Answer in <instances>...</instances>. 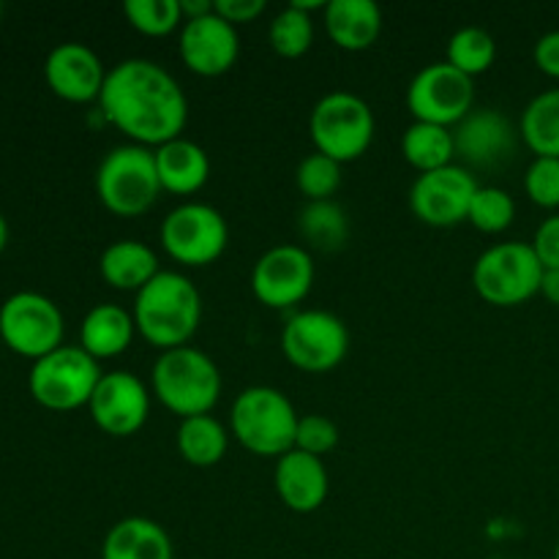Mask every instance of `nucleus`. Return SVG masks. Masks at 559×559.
I'll list each match as a JSON object with an SVG mask.
<instances>
[{
	"instance_id": "obj_6",
	"label": "nucleus",
	"mask_w": 559,
	"mask_h": 559,
	"mask_svg": "<svg viewBox=\"0 0 559 559\" xmlns=\"http://www.w3.org/2000/svg\"><path fill=\"white\" fill-rule=\"evenodd\" d=\"M311 142L317 153L336 158L338 164L364 156L374 140V112L360 96L347 91L325 93L311 109Z\"/></svg>"
},
{
	"instance_id": "obj_22",
	"label": "nucleus",
	"mask_w": 559,
	"mask_h": 559,
	"mask_svg": "<svg viewBox=\"0 0 559 559\" xmlns=\"http://www.w3.org/2000/svg\"><path fill=\"white\" fill-rule=\"evenodd\" d=\"M102 559H175L173 538L147 516L120 519L104 538Z\"/></svg>"
},
{
	"instance_id": "obj_33",
	"label": "nucleus",
	"mask_w": 559,
	"mask_h": 559,
	"mask_svg": "<svg viewBox=\"0 0 559 559\" xmlns=\"http://www.w3.org/2000/svg\"><path fill=\"white\" fill-rule=\"evenodd\" d=\"M295 186L309 202L333 200L342 186V164L325 153H309L295 169Z\"/></svg>"
},
{
	"instance_id": "obj_16",
	"label": "nucleus",
	"mask_w": 559,
	"mask_h": 559,
	"mask_svg": "<svg viewBox=\"0 0 559 559\" xmlns=\"http://www.w3.org/2000/svg\"><path fill=\"white\" fill-rule=\"evenodd\" d=\"M519 136L511 118L491 107H475L462 123L453 126L456 156L475 169H497L511 162Z\"/></svg>"
},
{
	"instance_id": "obj_29",
	"label": "nucleus",
	"mask_w": 559,
	"mask_h": 559,
	"mask_svg": "<svg viewBox=\"0 0 559 559\" xmlns=\"http://www.w3.org/2000/svg\"><path fill=\"white\" fill-rule=\"evenodd\" d=\"M448 63L456 66L462 74L467 76H480L495 66L497 60V41L489 31L484 27H462L451 36L448 41Z\"/></svg>"
},
{
	"instance_id": "obj_40",
	"label": "nucleus",
	"mask_w": 559,
	"mask_h": 559,
	"mask_svg": "<svg viewBox=\"0 0 559 559\" xmlns=\"http://www.w3.org/2000/svg\"><path fill=\"white\" fill-rule=\"evenodd\" d=\"M180 14H183V22L213 14V0H180Z\"/></svg>"
},
{
	"instance_id": "obj_5",
	"label": "nucleus",
	"mask_w": 559,
	"mask_h": 559,
	"mask_svg": "<svg viewBox=\"0 0 559 559\" xmlns=\"http://www.w3.org/2000/svg\"><path fill=\"white\" fill-rule=\"evenodd\" d=\"M162 191L156 156L151 147L134 145V142L118 145L102 158L96 169L98 202L115 216H142L156 205Z\"/></svg>"
},
{
	"instance_id": "obj_42",
	"label": "nucleus",
	"mask_w": 559,
	"mask_h": 559,
	"mask_svg": "<svg viewBox=\"0 0 559 559\" xmlns=\"http://www.w3.org/2000/svg\"><path fill=\"white\" fill-rule=\"evenodd\" d=\"M555 559H559V544H557V549H555Z\"/></svg>"
},
{
	"instance_id": "obj_27",
	"label": "nucleus",
	"mask_w": 559,
	"mask_h": 559,
	"mask_svg": "<svg viewBox=\"0 0 559 559\" xmlns=\"http://www.w3.org/2000/svg\"><path fill=\"white\" fill-rule=\"evenodd\" d=\"M298 233L311 249L333 254L347 246L349 218L344 207L333 200L306 202L298 213Z\"/></svg>"
},
{
	"instance_id": "obj_26",
	"label": "nucleus",
	"mask_w": 559,
	"mask_h": 559,
	"mask_svg": "<svg viewBox=\"0 0 559 559\" xmlns=\"http://www.w3.org/2000/svg\"><path fill=\"white\" fill-rule=\"evenodd\" d=\"M229 448V435L213 415L183 418L178 426V453L191 467H216Z\"/></svg>"
},
{
	"instance_id": "obj_28",
	"label": "nucleus",
	"mask_w": 559,
	"mask_h": 559,
	"mask_svg": "<svg viewBox=\"0 0 559 559\" xmlns=\"http://www.w3.org/2000/svg\"><path fill=\"white\" fill-rule=\"evenodd\" d=\"M519 134L535 158H559V87L538 93L524 107Z\"/></svg>"
},
{
	"instance_id": "obj_37",
	"label": "nucleus",
	"mask_w": 559,
	"mask_h": 559,
	"mask_svg": "<svg viewBox=\"0 0 559 559\" xmlns=\"http://www.w3.org/2000/svg\"><path fill=\"white\" fill-rule=\"evenodd\" d=\"M213 11L229 25H246L254 22L265 11V0H213Z\"/></svg>"
},
{
	"instance_id": "obj_41",
	"label": "nucleus",
	"mask_w": 559,
	"mask_h": 559,
	"mask_svg": "<svg viewBox=\"0 0 559 559\" xmlns=\"http://www.w3.org/2000/svg\"><path fill=\"white\" fill-rule=\"evenodd\" d=\"M5 246H9V222H5V216L0 213V254H3Z\"/></svg>"
},
{
	"instance_id": "obj_7",
	"label": "nucleus",
	"mask_w": 559,
	"mask_h": 559,
	"mask_svg": "<svg viewBox=\"0 0 559 559\" xmlns=\"http://www.w3.org/2000/svg\"><path fill=\"white\" fill-rule=\"evenodd\" d=\"M544 265L533 246L522 240L495 243L478 257L473 267L475 293L491 306H522L533 295L540 293Z\"/></svg>"
},
{
	"instance_id": "obj_3",
	"label": "nucleus",
	"mask_w": 559,
	"mask_h": 559,
	"mask_svg": "<svg viewBox=\"0 0 559 559\" xmlns=\"http://www.w3.org/2000/svg\"><path fill=\"white\" fill-rule=\"evenodd\" d=\"M151 385L158 402L183 420L211 415L222 396V371L211 355L186 344L158 355L151 371Z\"/></svg>"
},
{
	"instance_id": "obj_4",
	"label": "nucleus",
	"mask_w": 559,
	"mask_h": 559,
	"mask_svg": "<svg viewBox=\"0 0 559 559\" xmlns=\"http://www.w3.org/2000/svg\"><path fill=\"white\" fill-rule=\"evenodd\" d=\"M298 409L278 388L254 385L238 393L229 413V429L246 451L282 459L295 448Z\"/></svg>"
},
{
	"instance_id": "obj_15",
	"label": "nucleus",
	"mask_w": 559,
	"mask_h": 559,
	"mask_svg": "<svg viewBox=\"0 0 559 559\" xmlns=\"http://www.w3.org/2000/svg\"><path fill=\"white\" fill-rule=\"evenodd\" d=\"M91 418L104 435L131 437L147 424L151 415V393L136 374L129 371H107L93 391Z\"/></svg>"
},
{
	"instance_id": "obj_18",
	"label": "nucleus",
	"mask_w": 559,
	"mask_h": 559,
	"mask_svg": "<svg viewBox=\"0 0 559 559\" xmlns=\"http://www.w3.org/2000/svg\"><path fill=\"white\" fill-rule=\"evenodd\" d=\"M44 80L49 91L71 104L98 102L107 69L102 58L87 44L66 41L58 44L44 60Z\"/></svg>"
},
{
	"instance_id": "obj_25",
	"label": "nucleus",
	"mask_w": 559,
	"mask_h": 559,
	"mask_svg": "<svg viewBox=\"0 0 559 559\" xmlns=\"http://www.w3.org/2000/svg\"><path fill=\"white\" fill-rule=\"evenodd\" d=\"M402 156L409 167L418 169V175L448 167V164H453V158H456L453 129L415 120V123L407 126V131L402 134Z\"/></svg>"
},
{
	"instance_id": "obj_39",
	"label": "nucleus",
	"mask_w": 559,
	"mask_h": 559,
	"mask_svg": "<svg viewBox=\"0 0 559 559\" xmlns=\"http://www.w3.org/2000/svg\"><path fill=\"white\" fill-rule=\"evenodd\" d=\"M540 295H544L551 306H559V267L544 271V278H540Z\"/></svg>"
},
{
	"instance_id": "obj_36",
	"label": "nucleus",
	"mask_w": 559,
	"mask_h": 559,
	"mask_svg": "<svg viewBox=\"0 0 559 559\" xmlns=\"http://www.w3.org/2000/svg\"><path fill=\"white\" fill-rule=\"evenodd\" d=\"M533 251L538 254L544 271H551V267H559V213H551L549 218L538 224L533 238Z\"/></svg>"
},
{
	"instance_id": "obj_43",
	"label": "nucleus",
	"mask_w": 559,
	"mask_h": 559,
	"mask_svg": "<svg viewBox=\"0 0 559 559\" xmlns=\"http://www.w3.org/2000/svg\"><path fill=\"white\" fill-rule=\"evenodd\" d=\"M0 14H3V3H0Z\"/></svg>"
},
{
	"instance_id": "obj_32",
	"label": "nucleus",
	"mask_w": 559,
	"mask_h": 559,
	"mask_svg": "<svg viewBox=\"0 0 559 559\" xmlns=\"http://www.w3.org/2000/svg\"><path fill=\"white\" fill-rule=\"evenodd\" d=\"M513 218H516V202H513V197L506 189L478 186L467 216V222L475 229H480L486 235H500L511 227Z\"/></svg>"
},
{
	"instance_id": "obj_12",
	"label": "nucleus",
	"mask_w": 559,
	"mask_h": 559,
	"mask_svg": "<svg viewBox=\"0 0 559 559\" xmlns=\"http://www.w3.org/2000/svg\"><path fill=\"white\" fill-rule=\"evenodd\" d=\"M407 109L420 123L453 129L475 109V80L448 60L424 66L407 87Z\"/></svg>"
},
{
	"instance_id": "obj_1",
	"label": "nucleus",
	"mask_w": 559,
	"mask_h": 559,
	"mask_svg": "<svg viewBox=\"0 0 559 559\" xmlns=\"http://www.w3.org/2000/svg\"><path fill=\"white\" fill-rule=\"evenodd\" d=\"M98 107L107 123L134 145L158 147L183 134L189 102L183 87L164 66L147 58L120 60L107 71Z\"/></svg>"
},
{
	"instance_id": "obj_38",
	"label": "nucleus",
	"mask_w": 559,
	"mask_h": 559,
	"mask_svg": "<svg viewBox=\"0 0 559 559\" xmlns=\"http://www.w3.org/2000/svg\"><path fill=\"white\" fill-rule=\"evenodd\" d=\"M533 58H535V66H538L544 74L559 80V31L544 33V36L535 41Z\"/></svg>"
},
{
	"instance_id": "obj_13",
	"label": "nucleus",
	"mask_w": 559,
	"mask_h": 559,
	"mask_svg": "<svg viewBox=\"0 0 559 559\" xmlns=\"http://www.w3.org/2000/svg\"><path fill=\"white\" fill-rule=\"evenodd\" d=\"M314 287V260L298 243L267 249L251 271V293L267 309H293Z\"/></svg>"
},
{
	"instance_id": "obj_23",
	"label": "nucleus",
	"mask_w": 559,
	"mask_h": 559,
	"mask_svg": "<svg viewBox=\"0 0 559 559\" xmlns=\"http://www.w3.org/2000/svg\"><path fill=\"white\" fill-rule=\"evenodd\" d=\"M134 314L118 304H98L85 314L80 328V347L96 360L118 358L134 342Z\"/></svg>"
},
{
	"instance_id": "obj_19",
	"label": "nucleus",
	"mask_w": 559,
	"mask_h": 559,
	"mask_svg": "<svg viewBox=\"0 0 559 559\" xmlns=\"http://www.w3.org/2000/svg\"><path fill=\"white\" fill-rule=\"evenodd\" d=\"M273 484H276V495L282 497L284 506L295 513L320 511L328 500V489H331L325 462L311 453L295 451V448L276 462Z\"/></svg>"
},
{
	"instance_id": "obj_30",
	"label": "nucleus",
	"mask_w": 559,
	"mask_h": 559,
	"mask_svg": "<svg viewBox=\"0 0 559 559\" xmlns=\"http://www.w3.org/2000/svg\"><path fill=\"white\" fill-rule=\"evenodd\" d=\"M267 41H271V49L282 58H304L306 52L314 44V22H311V14L295 9L293 3L287 9L278 11L273 16L271 27H267Z\"/></svg>"
},
{
	"instance_id": "obj_20",
	"label": "nucleus",
	"mask_w": 559,
	"mask_h": 559,
	"mask_svg": "<svg viewBox=\"0 0 559 559\" xmlns=\"http://www.w3.org/2000/svg\"><path fill=\"white\" fill-rule=\"evenodd\" d=\"M153 156H156L162 189L169 194H197L211 178V158H207L205 147L186 136L153 147Z\"/></svg>"
},
{
	"instance_id": "obj_11",
	"label": "nucleus",
	"mask_w": 559,
	"mask_h": 559,
	"mask_svg": "<svg viewBox=\"0 0 559 559\" xmlns=\"http://www.w3.org/2000/svg\"><path fill=\"white\" fill-rule=\"evenodd\" d=\"M63 311L41 293H14L0 306V338L11 353L38 360L63 347Z\"/></svg>"
},
{
	"instance_id": "obj_34",
	"label": "nucleus",
	"mask_w": 559,
	"mask_h": 559,
	"mask_svg": "<svg viewBox=\"0 0 559 559\" xmlns=\"http://www.w3.org/2000/svg\"><path fill=\"white\" fill-rule=\"evenodd\" d=\"M524 191L530 200L546 211L559 207V158L538 156L524 173Z\"/></svg>"
},
{
	"instance_id": "obj_24",
	"label": "nucleus",
	"mask_w": 559,
	"mask_h": 559,
	"mask_svg": "<svg viewBox=\"0 0 559 559\" xmlns=\"http://www.w3.org/2000/svg\"><path fill=\"white\" fill-rule=\"evenodd\" d=\"M98 271L109 287L136 295L151 278L162 273V267H158L156 251L142 240H115L102 251Z\"/></svg>"
},
{
	"instance_id": "obj_21",
	"label": "nucleus",
	"mask_w": 559,
	"mask_h": 559,
	"mask_svg": "<svg viewBox=\"0 0 559 559\" xmlns=\"http://www.w3.org/2000/svg\"><path fill=\"white\" fill-rule=\"evenodd\" d=\"M325 31L338 49L364 52L380 38L382 9L374 0H328Z\"/></svg>"
},
{
	"instance_id": "obj_14",
	"label": "nucleus",
	"mask_w": 559,
	"mask_h": 559,
	"mask_svg": "<svg viewBox=\"0 0 559 559\" xmlns=\"http://www.w3.org/2000/svg\"><path fill=\"white\" fill-rule=\"evenodd\" d=\"M478 180L462 164L424 173L409 186V207L429 227H456L467 222Z\"/></svg>"
},
{
	"instance_id": "obj_35",
	"label": "nucleus",
	"mask_w": 559,
	"mask_h": 559,
	"mask_svg": "<svg viewBox=\"0 0 559 559\" xmlns=\"http://www.w3.org/2000/svg\"><path fill=\"white\" fill-rule=\"evenodd\" d=\"M338 445V426L325 415H300L298 431H295V451L311 453V456L322 459Z\"/></svg>"
},
{
	"instance_id": "obj_2",
	"label": "nucleus",
	"mask_w": 559,
	"mask_h": 559,
	"mask_svg": "<svg viewBox=\"0 0 559 559\" xmlns=\"http://www.w3.org/2000/svg\"><path fill=\"white\" fill-rule=\"evenodd\" d=\"M134 325L158 349L186 347L202 320V298L189 276L162 271L134 295Z\"/></svg>"
},
{
	"instance_id": "obj_10",
	"label": "nucleus",
	"mask_w": 559,
	"mask_h": 559,
	"mask_svg": "<svg viewBox=\"0 0 559 559\" xmlns=\"http://www.w3.org/2000/svg\"><path fill=\"white\" fill-rule=\"evenodd\" d=\"M158 238L175 262L186 267H205L227 249L229 227L213 205L183 202L164 216Z\"/></svg>"
},
{
	"instance_id": "obj_8",
	"label": "nucleus",
	"mask_w": 559,
	"mask_h": 559,
	"mask_svg": "<svg viewBox=\"0 0 559 559\" xmlns=\"http://www.w3.org/2000/svg\"><path fill=\"white\" fill-rule=\"evenodd\" d=\"M102 369L93 355L82 347H58L55 353L33 360L27 388L41 407L52 413H71L87 407L102 380Z\"/></svg>"
},
{
	"instance_id": "obj_31",
	"label": "nucleus",
	"mask_w": 559,
	"mask_h": 559,
	"mask_svg": "<svg viewBox=\"0 0 559 559\" xmlns=\"http://www.w3.org/2000/svg\"><path fill=\"white\" fill-rule=\"evenodd\" d=\"M123 14L142 36L162 38L183 27L180 0H126Z\"/></svg>"
},
{
	"instance_id": "obj_9",
	"label": "nucleus",
	"mask_w": 559,
	"mask_h": 559,
	"mask_svg": "<svg viewBox=\"0 0 559 559\" xmlns=\"http://www.w3.org/2000/svg\"><path fill=\"white\" fill-rule=\"evenodd\" d=\"M282 353L306 374L333 371L349 353V331L344 320L322 309L295 311L282 328Z\"/></svg>"
},
{
	"instance_id": "obj_17",
	"label": "nucleus",
	"mask_w": 559,
	"mask_h": 559,
	"mask_svg": "<svg viewBox=\"0 0 559 559\" xmlns=\"http://www.w3.org/2000/svg\"><path fill=\"white\" fill-rule=\"evenodd\" d=\"M180 60L200 76H222L235 66L240 55L238 27L213 11L200 20H186L178 38Z\"/></svg>"
}]
</instances>
